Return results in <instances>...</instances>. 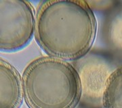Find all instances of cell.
<instances>
[{"instance_id":"obj_6","label":"cell","mask_w":122,"mask_h":108,"mask_svg":"<svg viewBox=\"0 0 122 108\" xmlns=\"http://www.w3.org/2000/svg\"><path fill=\"white\" fill-rule=\"evenodd\" d=\"M102 108H122V64L109 76L102 97Z\"/></svg>"},{"instance_id":"obj_1","label":"cell","mask_w":122,"mask_h":108,"mask_svg":"<svg viewBox=\"0 0 122 108\" xmlns=\"http://www.w3.org/2000/svg\"><path fill=\"white\" fill-rule=\"evenodd\" d=\"M97 30L95 14L86 1L44 0L37 5L34 38L48 56L81 59L93 47Z\"/></svg>"},{"instance_id":"obj_4","label":"cell","mask_w":122,"mask_h":108,"mask_svg":"<svg viewBox=\"0 0 122 108\" xmlns=\"http://www.w3.org/2000/svg\"><path fill=\"white\" fill-rule=\"evenodd\" d=\"M81 86V101L89 106L102 108V97L109 76L117 66L102 55L91 53L75 61Z\"/></svg>"},{"instance_id":"obj_3","label":"cell","mask_w":122,"mask_h":108,"mask_svg":"<svg viewBox=\"0 0 122 108\" xmlns=\"http://www.w3.org/2000/svg\"><path fill=\"white\" fill-rule=\"evenodd\" d=\"M35 11L29 1L0 0V50L12 53L27 46L35 35Z\"/></svg>"},{"instance_id":"obj_2","label":"cell","mask_w":122,"mask_h":108,"mask_svg":"<svg viewBox=\"0 0 122 108\" xmlns=\"http://www.w3.org/2000/svg\"><path fill=\"white\" fill-rule=\"evenodd\" d=\"M22 79L29 108H76L81 99L78 72L68 61L37 57L24 69Z\"/></svg>"},{"instance_id":"obj_5","label":"cell","mask_w":122,"mask_h":108,"mask_svg":"<svg viewBox=\"0 0 122 108\" xmlns=\"http://www.w3.org/2000/svg\"><path fill=\"white\" fill-rule=\"evenodd\" d=\"M0 108H20L24 99L22 75L14 66L0 58Z\"/></svg>"},{"instance_id":"obj_7","label":"cell","mask_w":122,"mask_h":108,"mask_svg":"<svg viewBox=\"0 0 122 108\" xmlns=\"http://www.w3.org/2000/svg\"><path fill=\"white\" fill-rule=\"evenodd\" d=\"M108 27L109 43L114 49L122 52V12L112 18Z\"/></svg>"}]
</instances>
